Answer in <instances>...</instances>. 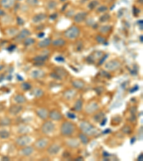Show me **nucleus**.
<instances>
[{"label":"nucleus","mask_w":143,"mask_h":161,"mask_svg":"<svg viewBox=\"0 0 143 161\" xmlns=\"http://www.w3.org/2000/svg\"><path fill=\"white\" fill-rule=\"evenodd\" d=\"M80 128L82 133H84L87 135H89V136H92L97 133V130L92 125H91L90 123L86 122V121L81 122L80 124Z\"/></svg>","instance_id":"1"},{"label":"nucleus","mask_w":143,"mask_h":161,"mask_svg":"<svg viewBox=\"0 0 143 161\" xmlns=\"http://www.w3.org/2000/svg\"><path fill=\"white\" fill-rule=\"evenodd\" d=\"M74 131H75V126L73 123L71 122L65 121L61 125L60 133L63 136H70L74 133Z\"/></svg>","instance_id":"2"},{"label":"nucleus","mask_w":143,"mask_h":161,"mask_svg":"<svg viewBox=\"0 0 143 161\" xmlns=\"http://www.w3.org/2000/svg\"><path fill=\"white\" fill-rule=\"evenodd\" d=\"M80 30L79 27L76 26H72L71 27L68 28L65 32H64V36L67 39H76L80 35Z\"/></svg>","instance_id":"3"},{"label":"nucleus","mask_w":143,"mask_h":161,"mask_svg":"<svg viewBox=\"0 0 143 161\" xmlns=\"http://www.w3.org/2000/svg\"><path fill=\"white\" fill-rule=\"evenodd\" d=\"M54 128H55V125L52 121H46L45 123L42 124L41 130L44 134L49 135L53 133V131L54 130Z\"/></svg>","instance_id":"4"},{"label":"nucleus","mask_w":143,"mask_h":161,"mask_svg":"<svg viewBox=\"0 0 143 161\" xmlns=\"http://www.w3.org/2000/svg\"><path fill=\"white\" fill-rule=\"evenodd\" d=\"M121 66L120 62L116 60H112L107 62V63L105 64V67L106 70H109V71H116L117 70H118L119 68Z\"/></svg>","instance_id":"5"},{"label":"nucleus","mask_w":143,"mask_h":161,"mask_svg":"<svg viewBox=\"0 0 143 161\" xmlns=\"http://www.w3.org/2000/svg\"><path fill=\"white\" fill-rule=\"evenodd\" d=\"M31 141V139L30 137H29L28 135H21V136L19 137L17 140H16V143L19 146L21 147H25L27 146L28 144L30 143V142Z\"/></svg>","instance_id":"6"},{"label":"nucleus","mask_w":143,"mask_h":161,"mask_svg":"<svg viewBox=\"0 0 143 161\" xmlns=\"http://www.w3.org/2000/svg\"><path fill=\"white\" fill-rule=\"evenodd\" d=\"M30 35H31V32H30V31L29 29H24L15 37V41L17 42H20L21 40L27 38V37H29Z\"/></svg>","instance_id":"7"},{"label":"nucleus","mask_w":143,"mask_h":161,"mask_svg":"<svg viewBox=\"0 0 143 161\" xmlns=\"http://www.w3.org/2000/svg\"><path fill=\"white\" fill-rule=\"evenodd\" d=\"M49 144V141L45 138H40L37 140L35 143V147L38 150H42L47 147Z\"/></svg>","instance_id":"8"},{"label":"nucleus","mask_w":143,"mask_h":161,"mask_svg":"<svg viewBox=\"0 0 143 161\" xmlns=\"http://www.w3.org/2000/svg\"><path fill=\"white\" fill-rule=\"evenodd\" d=\"M49 118L53 120H56V121H59L60 120L62 119V113L58 111L57 110H52V111L49 112Z\"/></svg>","instance_id":"9"},{"label":"nucleus","mask_w":143,"mask_h":161,"mask_svg":"<svg viewBox=\"0 0 143 161\" xmlns=\"http://www.w3.org/2000/svg\"><path fill=\"white\" fill-rule=\"evenodd\" d=\"M98 109H99V105H97V103L93 102L87 105L85 108V112H87V114H92L94 112H96Z\"/></svg>","instance_id":"10"},{"label":"nucleus","mask_w":143,"mask_h":161,"mask_svg":"<svg viewBox=\"0 0 143 161\" xmlns=\"http://www.w3.org/2000/svg\"><path fill=\"white\" fill-rule=\"evenodd\" d=\"M87 12H79L77 13L74 17V21L75 23H78L80 24L81 22H82L83 21L85 20V19L87 17Z\"/></svg>","instance_id":"11"},{"label":"nucleus","mask_w":143,"mask_h":161,"mask_svg":"<svg viewBox=\"0 0 143 161\" xmlns=\"http://www.w3.org/2000/svg\"><path fill=\"white\" fill-rule=\"evenodd\" d=\"M60 149H61V147L59 146V145H57V144H52V145H51L48 147L47 153L49 155H54L57 154L59 153Z\"/></svg>","instance_id":"12"},{"label":"nucleus","mask_w":143,"mask_h":161,"mask_svg":"<svg viewBox=\"0 0 143 161\" xmlns=\"http://www.w3.org/2000/svg\"><path fill=\"white\" fill-rule=\"evenodd\" d=\"M36 113L39 118L42 120H46L49 115V112L45 108H39L36 110Z\"/></svg>","instance_id":"13"},{"label":"nucleus","mask_w":143,"mask_h":161,"mask_svg":"<svg viewBox=\"0 0 143 161\" xmlns=\"http://www.w3.org/2000/svg\"><path fill=\"white\" fill-rule=\"evenodd\" d=\"M33 153H34V148L31 146H26L24 148H22L20 151L21 155L25 156V157L30 156Z\"/></svg>","instance_id":"14"},{"label":"nucleus","mask_w":143,"mask_h":161,"mask_svg":"<svg viewBox=\"0 0 143 161\" xmlns=\"http://www.w3.org/2000/svg\"><path fill=\"white\" fill-rule=\"evenodd\" d=\"M22 109H23V108L21 107V105H14L11 106V108H9V112L12 115H17V114H19V112H21Z\"/></svg>","instance_id":"15"},{"label":"nucleus","mask_w":143,"mask_h":161,"mask_svg":"<svg viewBox=\"0 0 143 161\" xmlns=\"http://www.w3.org/2000/svg\"><path fill=\"white\" fill-rule=\"evenodd\" d=\"M76 95V92L74 91V90H67L66 91L64 92V98H65L66 100H70L74 97V95Z\"/></svg>","instance_id":"16"},{"label":"nucleus","mask_w":143,"mask_h":161,"mask_svg":"<svg viewBox=\"0 0 143 161\" xmlns=\"http://www.w3.org/2000/svg\"><path fill=\"white\" fill-rule=\"evenodd\" d=\"M14 0H1V5L6 9H9L13 7Z\"/></svg>","instance_id":"17"},{"label":"nucleus","mask_w":143,"mask_h":161,"mask_svg":"<svg viewBox=\"0 0 143 161\" xmlns=\"http://www.w3.org/2000/svg\"><path fill=\"white\" fill-rule=\"evenodd\" d=\"M66 144L70 147L75 148L80 146V142L76 139H70L66 142Z\"/></svg>","instance_id":"18"},{"label":"nucleus","mask_w":143,"mask_h":161,"mask_svg":"<svg viewBox=\"0 0 143 161\" xmlns=\"http://www.w3.org/2000/svg\"><path fill=\"white\" fill-rule=\"evenodd\" d=\"M46 17H47V15L45 14H42V13L38 14L32 18V22L34 23H38L39 22H42V20L45 19Z\"/></svg>","instance_id":"19"},{"label":"nucleus","mask_w":143,"mask_h":161,"mask_svg":"<svg viewBox=\"0 0 143 161\" xmlns=\"http://www.w3.org/2000/svg\"><path fill=\"white\" fill-rule=\"evenodd\" d=\"M51 39L49 38L45 39L44 40H42L38 43V47L39 48H45L51 44Z\"/></svg>","instance_id":"20"},{"label":"nucleus","mask_w":143,"mask_h":161,"mask_svg":"<svg viewBox=\"0 0 143 161\" xmlns=\"http://www.w3.org/2000/svg\"><path fill=\"white\" fill-rule=\"evenodd\" d=\"M31 94L34 95L35 98H39L44 95V91L42 90V89H40V88H36L33 89V90L31 92Z\"/></svg>","instance_id":"21"},{"label":"nucleus","mask_w":143,"mask_h":161,"mask_svg":"<svg viewBox=\"0 0 143 161\" xmlns=\"http://www.w3.org/2000/svg\"><path fill=\"white\" fill-rule=\"evenodd\" d=\"M52 45L54 47H62L65 45V40H64L63 39H57L55 40H54L53 42H51Z\"/></svg>","instance_id":"22"},{"label":"nucleus","mask_w":143,"mask_h":161,"mask_svg":"<svg viewBox=\"0 0 143 161\" xmlns=\"http://www.w3.org/2000/svg\"><path fill=\"white\" fill-rule=\"evenodd\" d=\"M82 105H83V101L81 99H79L77 100L75 104H74V110L77 112H80L81 110H82Z\"/></svg>","instance_id":"23"},{"label":"nucleus","mask_w":143,"mask_h":161,"mask_svg":"<svg viewBox=\"0 0 143 161\" xmlns=\"http://www.w3.org/2000/svg\"><path fill=\"white\" fill-rule=\"evenodd\" d=\"M14 101L16 102L18 104H23L25 103V102L27 101L26 98H25V96L20 94H18L15 97H14Z\"/></svg>","instance_id":"24"},{"label":"nucleus","mask_w":143,"mask_h":161,"mask_svg":"<svg viewBox=\"0 0 143 161\" xmlns=\"http://www.w3.org/2000/svg\"><path fill=\"white\" fill-rule=\"evenodd\" d=\"M72 84L74 88L77 89H82L84 87V83L81 80H74L72 82Z\"/></svg>","instance_id":"25"},{"label":"nucleus","mask_w":143,"mask_h":161,"mask_svg":"<svg viewBox=\"0 0 143 161\" xmlns=\"http://www.w3.org/2000/svg\"><path fill=\"white\" fill-rule=\"evenodd\" d=\"M45 75V73L41 70H35L31 72V76L33 78H40Z\"/></svg>","instance_id":"26"},{"label":"nucleus","mask_w":143,"mask_h":161,"mask_svg":"<svg viewBox=\"0 0 143 161\" xmlns=\"http://www.w3.org/2000/svg\"><path fill=\"white\" fill-rule=\"evenodd\" d=\"M79 137H80V141L82 142V143H83L84 145H87L88 143H89V138L87 137V135H85L84 133H80V135H79Z\"/></svg>","instance_id":"27"},{"label":"nucleus","mask_w":143,"mask_h":161,"mask_svg":"<svg viewBox=\"0 0 143 161\" xmlns=\"http://www.w3.org/2000/svg\"><path fill=\"white\" fill-rule=\"evenodd\" d=\"M105 117V113L103 112H100L94 115V120L97 122V123H100L102 121V120Z\"/></svg>","instance_id":"28"},{"label":"nucleus","mask_w":143,"mask_h":161,"mask_svg":"<svg viewBox=\"0 0 143 161\" xmlns=\"http://www.w3.org/2000/svg\"><path fill=\"white\" fill-rule=\"evenodd\" d=\"M9 136H10V133L9 131L5 130H0V138L1 139H7Z\"/></svg>","instance_id":"29"},{"label":"nucleus","mask_w":143,"mask_h":161,"mask_svg":"<svg viewBox=\"0 0 143 161\" xmlns=\"http://www.w3.org/2000/svg\"><path fill=\"white\" fill-rule=\"evenodd\" d=\"M111 29H112V27L110 25H104L100 28V31L102 33L105 34V33H107V32H109L111 30Z\"/></svg>","instance_id":"30"},{"label":"nucleus","mask_w":143,"mask_h":161,"mask_svg":"<svg viewBox=\"0 0 143 161\" xmlns=\"http://www.w3.org/2000/svg\"><path fill=\"white\" fill-rule=\"evenodd\" d=\"M56 73L59 75L60 77L62 78V77H65L67 75V72L64 70L63 68H60V67H57L56 69Z\"/></svg>","instance_id":"31"},{"label":"nucleus","mask_w":143,"mask_h":161,"mask_svg":"<svg viewBox=\"0 0 143 161\" xmlns=\"http://www.w3.org/2000/svg\"><path fill=\"white\" fill-rule=\"evenodd\" d=\"M47 55H39V56H37L34 57L33 60H35V62H44L47 59Z\"/></svg>","instance_id":"32"},{"label":"nucleus","mask_w":143,"mask_h":161,"mask_svg":"<svg viewBox=\"0 0 143 161\" xmlns=\"http://www.w3.org/2000/svg\"><path fill=\"white\" fill-rule=\"evenodd\" d=\"M98 5H99V2L97 0H93L88 4V8L90 9H93Z\"/></svg>","instance_id":"33"},{"label":"nucleus","mask_w":143,"mask_h":161,"mask_svg":"<svg viewBox=\"0 0 143 161\" xmlns=\"http://www.w3.org/2000/svg\"><path fill=\"white\" fill-rule=\"evenodd\" d=\"M21 88L23 90H29L31 88V84L29 82H23L21 84Z\"/></svg>","instance_id":"34"},{"label":"nucleus","mask_w":143,"mask_h":161,"mask_svg":"<svg viewBox=\"0 0 143 161\" xmlns=\"http://www.w3.org/2000/svg\"><path fill=\"white\" fill-rule=\"evenodd\" d=\"M35 40L32 38H26L24 41V45L25 46H29L35 44Z\"/></svg>","instance_id":"35"},{"label":"nucleus","mask_w":143,"mask_h":161,"mask_svg":"<svg viewBox=\"0 0 143 161\" xmlns=\"http://www.w3.org/2000/svg\"><path fill=\"white\" fill-rule=\"evenodd\" d=\"M110 18V15L108 14H105L104 15H102L101 17L100 18V21L102 22H107L109 19Z\"/></svg>","instance_id":"36"},{"label":"nucleus","mask_w":143,"mask_h":161,"mask_svg":"<svg viewBox=\"0 0 143 161\" xmlns=\"http://www.w3.org/2000/svg\"><path fill=\"white\" fill-rule=\"evenodd\" d=\"M96 40L97 41V42L100 43V44H103L106 42V39L104 37H102L101 35H98L97 37H96Z\"/></svg>","instance_id":"37"},{"label":"nucleus","mask_w":143,"mask_h":161,"mask_svg":"<svg viewBox=\"0 0 143 161\" xmlns=\"http://www.w3.org/2000/svg\"><path fill=\"white\" fill-rule=\"evenodd\" d=\"M57 6V3L55 2H54V1H51V2H49L48 4H47V7H48V9H54Z\"/></svg>","instance_id":"38"},{"label":"nucleus","mask_w":143,"mask_h":161,"mask_svg":"<svg viewBox=\"0 0 143 161\" xmlns=\"http://www.w3.org/2000/svg\"><path fill=\"white\" fill-rule=\"evenodd\" d=\"M10 123H11L10 119L7 118V117L3 119L1 121V125H9Z\"/></svg>","instance_id":"39"},{"label":"nucleus","mask_w":143,"mask_h":161,"mask_svg":"<svg viewBox=\"0 0 143 161\" xmlns=\"http://www.w3.org/2000/svg\"><path fill=\"white\" fill-rule=\"evenodd\" d=\"M107 10V7H106V6H104V5L100 6V7L97 9L98 12H106Z\"/></svg>","instance_id":"40"},{"label":"nucleus","mask_w":143,"mask_h":161,"mask_svg":"<svg viewBox=\"0 0 143 161\" xmlns=\"http://www.w3.org/2000/svg\"><path fill=\"white\" fill-rule=\"evenodd\" d=\"M50 76L52 77L53 79H55V80H62V77H60L59 75H58L56 72H52V73L50 74Z\"/></svg>","instance_id":"41"},{"label":"nucleus","mask_w":143,"mask_h":161,"mask_svg":"<svg viewBox=\"0 0 143 161\" xmlns=\"http://www.w3.org/2000/svg\"><path fill=\"white\" fill-rule=\"evenodd\" d=\"M27 2L31 6H35L37 4H38V0H27Z\"/></svg>","instance_id":"42"},{"label":"nucleus","mask_w":143,"mask_h":161,"mask_svg":"<svg viewBox=\"0 0 143 161\" xmlns=\"http://www.w3.org/2000/svg\"><path fill=\"white\" fill-rule=\"evenodd\" d=\"M122 132L126 133V134H129V133H130V132H131V130H130L129 126H127V125H126V126H125L122 128Z\"/></svg>","instance_id":"43"},{"label":"nucleus","mask_w":143,"mask_h":161,"mask_svg":"<svg viewBox=\"0 0 143 161\" xmlns=\"http://www.w3.org/2000/svg\"><path fill=\"white\" fill-rule=\"evenodd\" d=\"M67 117H69V118H70V119H75L76 118V115L74 114V113H72V112H67Z\"/></svg>","instance_id":"44"},{"label":"nucleus","mask_w":143,"mask_h":161,"mask_svg":"<svg viewBox=\"0 0 143 161\" xmlns=\"http://www.w3.org/2000/svg\"><path fill=\"white\" fill-rule=\"evenodd\" d=\"M55 60H56L57 62H64V59L62 56L56 57H55Z\"/></svg>","instance_id":"45"},{"label":"nucleus","mask_w":143,"mask_h":161,"mask_svg":"<svg viewBox=\"0 0 143 161\" xmlns=\"http://www.w3.org/2000/svg\"><path fill=\"white\" fill-rule=\"evenodd\" d=\"M82 47H83V45H82V43L81 42H79L77 43V51H80L81 49H82Z\"/></svg>","instance_id":"46"},{"label":"nucleus","mask_w":143,"mask_h":161,"mask_svg":"<svg viewBox=\"0 0 143 161\" xmlns=\"http://www.w3.org/2000/svg\"><path fill=\"white\" fill-rule=\"evenodd\" d=\"M138 90H139V87H138L137 85H135L134 88H132V89L130 90V93H133V92H135L137 91Z\"/></svg>","instance_id":"47"},{"label":"nucleus","mask_w":143,"mask_h":161,"mask_svg":"<svg viewBox=\"0 0 143 161\" xmlns=\"http://www.w3.org/2000/svg\"><path fill=\"white\" fill-rule=\"evenodd\" d=\"M139 139L140 140H142V127H140V129L139 130Z\"/></svg>","instance_id":"48"},{"label":"nucleus","mask_w":143,"mask_h":161,"mask_svg":"<svg viewBox=\"0 0 143 161\" xmlns=\"http://www.w3.org/2000/svg\"><path fill=\"white\" fill-rule=\"evenodd\" d=\"M106 123H107V118L104 117L103 119L102 120L101 122H100V125H101L102 126H105V125Z\"/></svg>","instance_id":"49"},{"label":"nucleus","mask_w":143,"mask_h":161,"mask_svg":"<svg viewBox=\"0 0 143 161\" xmlns=\"http://www.w3.org/2000/svg\"><path fill=\"white\" fill-rule=\"evenodd\" d=\"M94 23H95V22H94L93 20L92 21V19H89V20L87 22V24L88 25H90V26H92V25H94Z\"/></svg>","instance_id":"50"},{"label":"nucleus","mask_w":143,"mask_h":161,"mask_svg":"<svg viewBox=\"0 0 143 161\" xmlns=\"http://www.w3.org/2000/svg\"><path fill=\"white\" fill-rule=\"evenodd\" d=\"M17 20H18V24H19V25H23V24H24V21L22 20V19H21V18L18 17L17 18Z\"/></svg>","instance_id":"51"},{"label":"nucleus","mask_w":143,"mask_h":161,"mask_svg":"<svg viewBox=\"0 0 143 161\" xmlns=\"http://www.w3.org/2000/svg\"><path fill=\"white\" fill-rule=\"evenodd\" d=\"M107 55H105V56L103 57V58L102 59L101 61H100V63H99V65H102V64L103 63V62H105V59H107Z\"/></svg>","instance_id":"52"},{"label":"nucleus","mask_w":143,"mask_h":161,"mask_svg":"<svg viewBox=\"0 0 143 161\" xmlns=\"http://www.w3.org/2000/svg\"><path fill=\"white\" fill-rule=\"evenodd\" d=\"M137 160H139V161H142L143 160L142 154H140V155H139V157L137 158Z\"/></svg>","instance_id":"53"},{"label":"nucleus","mask_w":143,"mask_h":161,"mask_svg":"<svg viewBox=\"0 0 143 161\" xmlns=\"http://www.w3.org/2000/svg\"><path fill=\"white\" fill-rule=\"evenodd\" d=\"M103 155H104V157H106V158H108V157H109L110 156V155L108 153H107V152H104L103 153Z\"/></svg>","instance_id":"54"},{"label":"nucleus","mask_w":143,"mask_h":161,"mask_svg":"<svg viewBox=\"0 0 143 161\" xmlns=\"http://www.w3.org/2000/svg\"><path fill=\"white\" fill-rule=\"evenodd\" d=\"M57 18V14H53L52 15H51L50 16V19H55Z\"/></svg>","instance_id":"55"},{"label":"nucleus","mask_w":143,"mask_h":161,"mask_svg":"<svg viewBox=\"0 0 143 161\" xmlns=\"http://www.w3.org/2000/svg\"><path fill=\"white\" fill-rule=\"evenodd\" d=\"M110 132H111V130H110V129H107V130H105V131L103 132V133H104V134H107V133H110Z\"/></svg>","instance_id":"56"},{"label":"nucleus","mask_w":143,"mask_h":161,"mask_svg":"<svg viewBox=\"0 0 143 161\" xmlns=\"http://www.w3.org/2000/svg\"><path fill=\"white\" fill-rule=\"evenodd\" d=\"M135 140H136V138H135V137H133V138L131 139V141H130V143H131V144L134 143V142H135Z\"/></svg>","instance_id":"57"},{"label":"nucleus","mask_w":143,"mask_h":161,"mask_svg":"<svg viewBox=\"0 0 143 161\" xmlns=\"http://www.w3.org/2000/svg\"><path fill=\"white\" fill-rule=\"evenodd\" d=\"M84 160V158L82 157H79V158H76V160Z\"/></svg>","instance_id":"58"},{"label":"nucleus","mask_w":143,"mask_h":161,"mask_svg":"<svg viewBox=\"0 0 143 161\" xmlns=\"http://www.w3.org/2000/svg\"><path fill=\"white\" fill-rule=\"evenodd\" d=\"M44 35H45L44 33H40L39 35H38V37H44Z\"/></svg>","instance_id":"59"},{"label":"nucleus","mask_w":143,"mask_h":161,"mask_svg":"<svg viewBox=\"0 0 143 161\" xmlns=\"http://www.w3.org/2000/svg\"><path fill=\"white\" fill-rule=\"evenodd\" d=\"M2 14H4V11H2V9H0V16L2 15Z\"/></svg>","instance_id":"60"},{"label":"nucleus","mask_w":143,"mask_h":161,"mask_svg":"<svg viewBox=\"0 0 143 161\" xmlns=\"http://www.w3.org/2000/svg\"><path fill=\"white\" fill-rule=\"evenodd\" d=\"M140 41L142 42V35H141V36H140Z\"/></svg>","instance_id":"61"},{"label":"nucleus","mask_w":143,"mask_h":161,"mask_svg":"<svg viewBox=\"0 0 143 161\" xmlns=\"http://www.w3.org/2000/svg\"><path fill=\"white\" fill-rule=\"evenodd\" d=\"M62 2H64V1H66V0H61Z\"/></svg>","instance_id":"62"}]
</instances>
